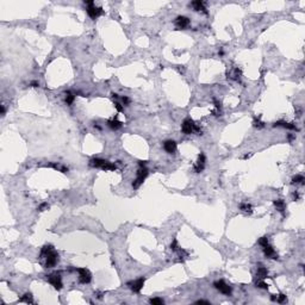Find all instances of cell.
<instances>
[{"mask_svg": "<svg viewBox=\"0 0 305 305\" xmlns=\"http://www.w3.org/2000/svg\"><path fill=\"white\" fill-rule=\"evenodd\" d=\"M181 130H182V132L186 134V135H190V134H192V132H194V131H196V132H200L199 126H198L192 119H190V118H187V119H185V120L182 122Z\"/></svg>", "mask_w": 305, "mask_h": 305, "instance_id": "1", "label": "cell"}, {"mask_svg": "<svg viewBox=\"0 0 305 305\" xmlns=\"http://www.w3.org/2000/svg\"><path fill=\"white\" fill-rule=\"evenodd\" d=\"M148 173H149V170L146 168V167H141L140 168V170L137 172V178L134 180V182H132V187L134 188H138L142 184H143V181L146 180V178L148 176Z\"/></svg>", "mask_w": 305, "mask_h": 305, "instance_id": "2", "label": "cell"}, {"mask_svg": "<svg viewBox=\"0 0 305 305\" xmlns=\"http://www.w3.org/2000/svg\"><path fill=\"white\" fill-rule=\"evenodd\" d=\"M78 272H79V280L80 283L82 284H88L92 279V274L88 269L86 268H78Z\"/></svg>", "mask_w": 305, "mask_h": 305, "instance_id": "3", "label": "cell"}, {"mask_svg": "<svg viewBox=\"0 0 305 305\" xmlns=\"http://www.w3.org/2000/svg\"><path fill=\"white\" fill-rule=\"evenodd\" d=\"M48 281L56 289V290H61L62 289V280L58 273H54L48 275Z\"/></svg>", "mask_w": 305, "mask_h": 305, "instance_id": "4", "label": "cell"}, {"mask_svg": "<svg viewBox=\"0 0 305 305\" xmlns=\"http://www.w3.org/2000/svg\"><path fill=\"white\" fill-rule=\"evenodd\" d=\"M87 13L92 19H97L99 16H102L104 13V11H102V7H98L96 5H90L87 7Z\"/></svg>", "mask_w": 305, "mask_h": 305, "instance_id": "5", "label": "cell"}, {"mask_svg": "<svg viewBox=\"0 0 305 305\" xmlns=\"http://www.w3.org/2000/svg\"><path fill=\"white\" fill-rule=\"evenodd\" d=\"M213 285H215V287H216L219 292H222L223 295H230V293H231V287H230L228 284H225L223 280H218V281H216Z\"/></svg>", "mask_w": 305, "mask_h": 305, "instance_id": "6", "label": "cell"}, {"mask_svg": "<svg viewBox=\"0 0 305 305\" xmlns=\"http://www.w3.org/2000/svg\"><path fill=\"white\" fill-rule=\"evenodd\" d=\"M47 256V261H46V267L50 268V267H54L57 262H58V254L54 250H51L49 254L46 255Z\"/></svg>", "mask_w": 305, "mask_h": 305, "instance_id": "7", "label": "cell"}, {"mask_svg": "<svg viewBox=\"0 0 305 305\" xmlns=\"http://www.w3.org/2000/svg\"><path fill=\"white\" fill-rule=\"evenodd\" d=\"M144 281H146V278H140V279H137V280L134 281V283H129L130 289H131L134 292L138 293V292L142 290V287L144 286Z\"/></svg>", "mask_w": 305, "mask_h": 305, "instance_id": "8", "label": "cell"}, {"mask_svg": "<svg viewBox=\"0 0 305 305\" xmlns=\"http://www.w3.org/2000/svg\"><path fill=\"white\" fill-rule=\"evenodd\" d=\"M175 25L179 28V29H185L190 25V19L185 16H179L176 19H175Z\"/></svg>", "mask_w": 305, "mask_h": 305, "instance_id": "9", "label": "cell"}, {"mask_svg": "<svg viewBox=\"0 0 305 305\" xmlns=\"http://www.w3.org/2000/svg\"><path fill=\"white\" fill-rule=\"evenodd\" d=\"M205 162H206L205 155H204V154H200L199 157H198V161H197V163H196V166H194V172H196V173H200V172L203 170L204 167H205Z\"/></svg>", "mask_w": 305, "mask_h": 305, "instance_id": "10", "label": "cell"}, {"mask_svg": "<svg viewBox=\"0 0 305 305\" xmlns=\"http://www.w3.org/2000/svg\"><path fill=\"white\" fill-rule=\"evenodd\" d=\"M106 163H107V161H106V160H102V158H92V160L90 161V166H91V167L102 168V169L105 168Z\"/></svg>", "mask_w": 305, "mask_h": 305, "instance_id": "11", "label": "cell"}, {"mask_svg": "<svg viewBox=\"0 0 305 305\" xmlns=\"http://www.w3.org/2000/svg\"><path fill=\"white\" fill-rule=\"evenodd\" d=\"M163 148H164V150L167 152L174 154L175 150H176V143L174 141H172V140H168V141H166L163 143Z\"/></svg>", "mask_w": 305, "mask_h": 305, "instance_id": "12", "label": "cell"}, {"mask_svg": "<svg viewBox=\"0 0 305 305\" xmlns=\"http://www.w3.org/2000/svg\"><path fill=\"white\" fill-rule=\"evenodd\" d=\"M263 253H265V255H266L267 257H271V259H278V255L275 254L274 248H273L272 246H269V244H267V246H265V247H263Z\"/></svg>", "mask_w": 305, "mask_h": 305, "instance_id": "13", "label": "cell"}, {"mask_svg": "<svg viewBox=\"0 0 305 305\" xmlns=\"http://www.w3.org/2000/svg\"><path fill=\"white\" fill-rule=\"evenodd\" d=\"M46 166H47V167H50V168H54V169H56V170H58V172H62V173H67V172H68V168H67V167H64L63 164L56 163V162H49V163H47Z\"/></svg>", "mask_w": 305, "mask_h": 305, "instance_id": "14", "label": "cell"}, {"mask_svg": "<svg viewBox=\"0 0 305 305\" xmlns=\"http://www.w3.org/2000/svg\"><path fill=\"white\" fill-rule=\"evenodd\" d=\"M274 126H283V128H286V129H290V130H296V131H298V129H297V126L293 124V123H286V122H277L275 124H274Z\"/></svg>", "mask_w": 305, "mask_h": 305, "instance_id": "15", "label": "cell"}, {"mask_svg": "<svg viewBox=\"0 0 305 305\" xmlns=\"http://www.w3.org/2000/svg\"><path fill=\"white\" fill-rule=\"evenodd\" d=\"M191 6H192L196 11H203L204 13H207V11H206V8H205V6H204V2L203 1H200V0H197V1L191 2Z\"/></svg>", "mask_w": 305, "mask_h": 305, "instance_id": "16", "label": "cell"}, {"mask_svg": "<svg viewBox=\"0 0 305 305\" xmlns=\"http://www.w3.org/2000/svg\"><path fill=\"white\" fill-rule=\"evenodd\" d=\"M107 125H108L111 129H113V130H117V129L122 128V123H120V122H119L117 118L108 120V122H107Z\"/></svg>", "mask_w": 305, "mask_h": 305, "instance_id": "17", "label": "cell"}, {"mask_svg": "<svg viewBox=\"0 0 305 305\" xmlns=\"http://www.w3.org/2000/svg\"><path fill=\"white\" fill-rule=\"evenodd\" d=\"M273 204H274V206L277 207V210H278V211H280V212H284V211H285V209H286V204H285L284 200H281V199L274 200Z\"/></svg>", "mask_w": 305, "mask_h": 305, "instance_id": "18", "label": "cell"}, {"mask_svg": "<svg viewBox=\"0 0 305 305\" xmlns=\"http://www.w3.org/2000/svg\"><path fill=\"white\" fill-rule=\"evenodd\" d=\"M267 275H268L267 268H265L263 266H260V267L257 268V277H259L260 279H265V278H267Z\"/></svg>", "mask_w": 305, "mask_h": 305, "instance_id": "19", "label": "cell"}, {"mask_svg": "<svg viewBox=\"0 0 305 305\" xmlns=\"http://www.w3.org/2000/svg\"><path fill=\"white\" fill-rule=\"evenodd\" d=\"M240 210L246 212V213H252L253 212V206L248 203H242L240 204Z\"/></svg>", "mask_w": 305, "mask_h": 305, "instance_id": "20", "label": "cell"}, {"mask_svg": "<svg viewBox=\"0 0 305 305\" xmlns=\"http://www.w3.org/2000/svg\"><path fill=\"white\" fill-rule=\"evenodd\" d=\"M20 302H24V303H28V304H32L34 303V299H32V295L31 293H25L20 299Z\"/></svg>", "mask_w": 305, "mask_h": 305, "instance_id": "21", "label": "cell"}, {"mask_svg": "<svg viewBox=\"0 0 305 305\" xmlns=\"http://www.w3.org/2000/svg\"><path fill=\"white\" fill-rule=\"evenodd\" d=\"M64 96H66V102L68 104V105H72L73 102H74V99H75V96L72 93V92H66L64 93Z\"/></svg>", "mask_w": 305, "mask_h": 305, "instance_id": "22", "label": "cell"}, {"mask_svg": "<svg viewBox=\"0 0 305 305\" xmlns=\"http://www.w3.org/2000/svg\"><path fill=\"white\" fill-rule=\"evenodd\" d=\"M304 176L303 175H296V176H293L292 178V184L295 185V184H302V185H304Z\"/></svg>", "mask_w": 305, "mask_h": 305, "instance_id": "23", "label": "cell"}, {"mask_svg": "<svg viewBox=\"0 0 305 305\" xmlns=\"http://www.w3.org/2000/svg\"><path fill=\"white\" fill-rule=\"evenodd\" d=\"M51 250H52V246H51V244L44 246V247L42 248V250H41V256H44V255L49 254Z\"/></svg>", "mask_w": 305, "mask_h": 305, "instance_id": "24", "label": "cell"}, {"mask_svg": "<svg viewBox=\"0 0 305 305\" xmlns=\"http://www.w3.org/2000/svg\"><path fill=\"white\" fill-rule=\"evenodd\" d=\"M253 125H254V128L260 129V128H263V126H265V123H263V122H261V120H260V118H256V117H255L254 120H253Z\"/></svg>", "mask_w": 305, "mask_h": 305, "instance_id": "25", "label": "cell"}, {"mask_svg": "<svg viewBox=\"0 0 305 305\" xmlns=\"http://www.w3.org/2000/svg\"><path fill=\"white\" fill-rule=\"evenodd\" d=\"M149 303L152 305H162L164 302H163V299H161V298H152L149 301Z\"/></svg>", "mask_w": 305, "mask_h": 305, "instance_id": "26", "label": "cell"}, {"mask_svg": "<svg viewBox=\"0 0 305 305\" xmlns=\"http://www.w3.org/2000/svg\"><path fill=\"white\" fill-rule=\"evenodd\" d=\"M275 301H277L278 303H286V302H287V298H286L285 295H279V296L275 298Z\"/></svg>", "mask_w": 305, "mask_h": 305, "instance_id": "27", "label": "cell"}, {"mask_svg": "<svg viewBox=\"0 0 305 305\" xmlns=\"http://www.w3.org/2000/svg\"><path fill=\"white\" fill-rule=\"evenodd\" d=\"M259 244H260L261 247H265V246H267V244H268V238H267L266 236L261 237V238L259 240Z\"/></svg>", "mask_w": 305, "mask_h": 305, "instance_id": "28", "label": "cell"}, {"mask_svg": "<svg viewBox=\"0 0 305 305\" xmlns=\"http://www.w3.org/2000/svg\"><path fill=\"white\" fill-rule=\"evenodd\" d=\"M256 286L260 287V289H263V290H267V289H268V285H267L265 281H262V280H261V281H257V283H256Z\"/></svg>", "mask_w": 305, "mask_h": 305, "instance_id": "29", "label": "cell"}, {"mask_svg": "<svg viewBox=\"0 0 305 305\" xmlns=\"http://www.w3.org/2000/svg\"><path fill=\"white\" fill-rule=\"evenodd\" d=\"M170 249H172L173 252L179 250V246H178V241H176V240H174V241L172 242V244H170Z\"/></svg>", "mask_w": 305, "mask_h": 305, "instance_id": "30", "label": "cell"}, {"mask_svg": "<svg viewBox=\"0 0 305 305\" xmlns=\"http://www.w3.org/2000/svg\"><path fill=\"white\" fill-rule=\"evenodd\" d=\"M46 209H49V205H48V203H43V204H41L40 206H38V211H44Z\"/></svg>", "mask_w": 305, "mask_h": 305, "instance_id": "31", "label": "cell"}, {"mask_svg": "<svg viewBox=\"0 0 305 305\" xmlns=\"http://www.w3.org/2000/svg\"><path fill=\"white\" fill-rule=\"evenodd\" d=\"M114 107L117 108L118 112H122V111H123V106H122L119 102H114Z\"/></svg>", "mask_w": 305, "mask_h": 305, "instance_id": "32", "label": "cell"}, {"mask_svg": "<svg viewBox=\"0 0 305 305\" xmlns=\"http://www.w3.org/2000/svg\"><path fill=\"white\" fill-rule=\"evenodd\" d=\"M122 100H123V104H124V105H126V106L130 104V99H129L128 97H123V98H122Z\"/></svg>", "mask_w": 305, "mask_h": 305, "instance_id": "33", "label": "cell"}, {"mask_svg": "<svg viewBox=\"0 0 305 305\" xmlns=\"http://www.w3.org/2000/svg\"><path fill=\"white\" fill-rule=\"evenodd\" d=\"M30 86H31V87H37V86H40V84H38L37 81H32V82L30 84Z\"/></svg>", "mask_w": 305, "mask_h": 305, "instance_id": "34", "label": "cell"}, {"mask_svg": "<svg viewBox=\"0 0 305 305\" xmlns=\"http://www.w3.org/2000/svg\"><path fill=\"white\" fill-rule=\"evenodd\" d=\"M196 303H197V304H207V305L210 304V303H209V302H206V301H197Z\"/></svg>", "mask_w": 305, "mask_h": 305, "instance_id": "35", "label": "cell"}, {"mask_svg": "<svg viewBox=\"0 0 305 305\" xmlns=\"http://www.w3.org/2000/svg\"><path fill=\"white\" fill-rule=\"evenodd\" d=\"M293 198H295V200H298V199H299V194H298L297 192H295V193H293Z\"/></svg>", "mask_w": 305, "mask_h": 305, "instance_id": "36", "label": "cell"}, {"mask_svg": "<svg viewBox=\"0 0 305 305\" xmlns=\"http://www.w3.org/2000/svg\"><path fill=\"white\" fill-rule=\"evenodd\" d=\"M252 155H253V154H252V152H250V154H246V155H244V156H243V158H244V160H247V158H249V157H252Z\"/></svg>", "mask_w": 305, "mask_h": 305, "instance_id": "37", "label": "cell"}, {"mask_svg": "<svg viewBox=\"0 0 305 305\" xmlns=\"http://www.w3.org/2000/svg\"><path fill=\"white\" fill-rule=\"evenodd\" d=\"M1 114L5 116V106L4 105H1Z\"/></svg>", "mask_w": 305, "mask_h": 305, "instance_id": "38", "label": "cell"}]
</instances>
